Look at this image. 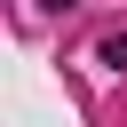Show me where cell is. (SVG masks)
Wrapping results in <instances>:
<instances>
[{"mask_svg":"<svg viewBox=\"0 0 127 127\" xmlns=\"http://www.w3.org/2000/svg\"><path fill=\"white\" fill-rule=\"evenodd\" d=\"M103 64H111V71H127V32H111V40H103Z\"/></svg>","mask_w":127,"mask_h":127,"instance_id":"cell-1","label":"cell"}]
</instances>
